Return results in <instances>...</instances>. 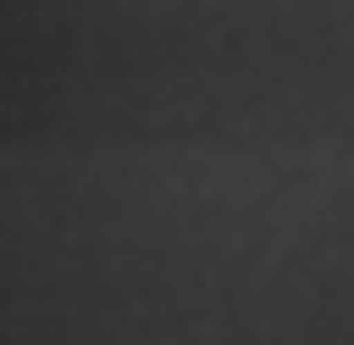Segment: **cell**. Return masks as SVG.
Here are the masks:
<instances>
[]
</instances>
